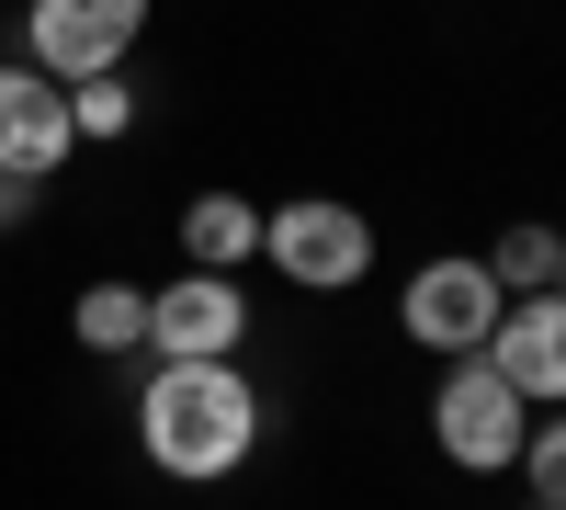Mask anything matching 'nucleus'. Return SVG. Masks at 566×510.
<instances>
[{"label": "nucleus", "instance_id": "f257e3e1", "mask_svg": "<svg viewBox=\"0 0 566 510\" xmlns=\"http://www.w3.org/2000/svg\"><path fill=\"white\" fill-rule=\"evenodd\" d=\"M136 443H148V466L181 477V488L239 477L261 454V386H250V363H159V375L136 386Z\"/></svg>", "mask_w": 566, "mask_h": 510}, {"label": "nucleus", "instance_id": "f03ea898", "mask_svg": "<svg viewBox=\"0 0 566 510\" xmlns=\"http://www.w3.org/2000/svg\"><path fill=\"white\" fill-rule=\"evenodd\" d=\"M431 443H442V466H464V477H510L522 443H533V397L510 386L488 352H453L431 375Z\"/></svg>", "mask_w": 566, "mask_h": 510}, {"label": "nucleus", "instance_id": "7ed1b4c3", "mask_svg": "<svg viewBox=\"0 0 566 510\" xmlns=\"http://www.w3.org/2000/svg\"><path fill=\"white\" fill-rule=\"evenodd\" d=\"M261 261L283 272L295 295H352L374 272V216L340 194H295V205H261Z\"/></svg>", "mask_w": 566, "mask_h": 510}, {"label": "nucleus", "instance_id": "20e7f679", "mask_svg": "<svg viewBox=\"0 0 566 510\" xmlns=\"http://www.w3.org/2000/svg\"><path fill=\"white\" fill-rule=\"evenodd\" d=\"M499 272H488V250H431V261H419L408 272V284H397V330L419 341V352H488V330H499Z\"/></svg>", "mask_w": 566, "mask_h": 510}, {"label": "nucleus", "instance_id": "39448f33", "mask_svg": "<svg viewBox=\"0 0 566 510\" xmlns=\"http://www.w3.org/2000/svg\"><path fill=\"white\" fill-rule=\"evenodd\" d=\"M148 12H159V0H34V12H23V69H45L57 91L69 80H103V69L136 58Z\"/></svg>", "mask_w": 566, "mask_h": 510}, {"label": "nucleus", "instance_id": "423d86ee", "mask_svg": "<svg viewBox=\"0 0 566 510\" xmlns=\"http://www.w3.org/2000/svg\"><path fill=\"white\" fill-rule=\"evenodd\" d=\"M148 352L159 363H239L250 352V284L239 272H170L148 295Z\"/></svg>", "mask_w": 566, "mask_h": 510}, {"label": "nucleus", "instance_id": "0eeeda50", "mask_svg": "<svg viewBox=\"0 0 566 510\" xmlns=\"http://www.w3.org/2000/svg\"><path fill=\"white\" fill-rule=\"evenodd\" d=\"M69 148H80V125H69V91L45 80V69H0V170H23V181H45V170H69Z\"/></svg>", "mask_w": 566, "mask_h": 510}, {"label": "nucleus", "instance_id": "6e6552de", "mask_svg": "<svg viewBox=\"0 0 566 510\" xmlns=\"http://www.w3.org/2000/svg\"><path fill=\"white\" fill-rule=\"evenodd\" d=\"M488 363H499L533 408H566V295H555V284H544V295H510L499 330H488Z\"/></svg>", "mask_w": 566, "mask_h": 510}, {"label": "nucleus", "instance_id": "1a4fd4ad", "mask_svg": "<svg viewBox=\"0 0 566 510\" xmlns=\"http://www.w3.org/2000/svg\"><path fill=\"white\" fill-rule=\"evenodd\" d=\"M261 250V205L250 194H193V205H181V261H193V272H239Z\"/></svg>", "mask_w": 566, "mask_h": 510}, {"label": "nucleus", "instance_id": "9d476101", "mask_svg": "<svg viewBox=\"0 0 566 510\" xmlns=\"http://www.w3.org/2000/svg\"><path fill=\"white\" fill-rule=\"evenodd\" d=\"M69 330L80 352H148V284H80Z\"/></svg>", "mask_w": 566, "mask_h": 510}, {"label": "nucleus", "instance_id": "9b49d317", "mask_svg": "<svg viewBox=\"0 0 566 510\" xmlns=\"http://www.w3.org/2000/svg\"><path fill=\"white\" fill-rule=\"evenodd\" d=\"M488 272H499V295H544V284H555V227H544V216L499 227V239H488Z\"/></svg>", "mask_w": 566, "mask_h": 510}, {"label": "nucleus", "instance_id": "f8f14e48", "mask_svg": "<svg viewBox=\"0 0 566 510\" xmlns=\"http://www.w3.org/2000/svg\"><path fill=\"white\" fill-rule=\"evenodd\" d=\"M69 125H80V148H114V136H136V91L103 69V80H69Z\"/></svg>", "mask_w": 566, "mask_h": 510}, {"label": "nucleus", "instance_id": "ddd939ff", "mask_svg": "<svg viewBox=\"0 0 566 510\" xmlns=\"http://www.w3.org/2000/svg\"><path fill=\"white\" fill-rule=\"evenodd\" d=\"M522 499H544V510H566V408H533V443H522Z\"/></svg>", "mask_w": 566, "mask_h": 510}, {"label": "nucleus", "instance_id": "4468645a", "mask_svg": "<svg viewBox=\"0 0 566 510\" xmlns=\"http://www.w3.org/2000/svg\"><path fill=\"white\" fill-rule=\"evenodd\" d=\"M34 194H45V181H23V170H0V227H23V216H34Z\"/></svg>", "mask_w": 566, "mask_h": 510}, {"label": "nucleus", "instance_id": "2eb2a0df", "mask_svg": "<svg viewBox=\"0 0 566 510\" xmlns=\"http://www.w3.org/2000/svg\"><path fill=\"white\" fill-rule=\"evenodd\" d=\"M555 295H566V227H555Z\"/></svg>", "mask_w": 566, "mask_h": 510}, {"label": "nucleus", "instance_id": "dca6fc26", "mask_svg": "<svg viewBox=\"0 0 566 510\" xmlns=\"http://www.w3.org/2000/svg\"><path fill=\"white\" fill-rule=\"evenodd\" d=\"M522 510H544V499H522Z\"/></svg>", "mask_w": 566, "mask_h": 510}]
</instances>
